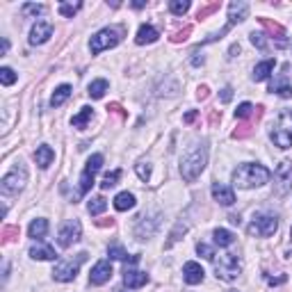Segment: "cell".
Returning <instances> with one entry per match:
<instances>
[{
	"label": "cell",
	"instance_id": "1",
	"mask_svg": "<svg viewBox=\"0 0 292 292\" xmlns=\"http://www.w3.org/2000/svg\"><path fill=\"white\" fill-rule=\"evenodd\" d=\"M206 162H208V144L206 142L192 144L181 158V176L187 183H194L206 169Z\"/></svg>",
	"mask_w": 292,
	"mask_h": 292
},
{
	"label": "cell",
	"instance_id": "2",
	"mask_svg": "<svg viewBox=\"0 0 292 292\" xmlns=\"http://www.w3.org/2000/svg\"><path fill=\"white\" fill-rule=\"evenodd\" d=\"M270 169L262 167V164H254V162H247L242 167H237L233 172V183L242 189H249V187H258V185H265L270 181Z\"/></svg>",
	"mask_w": 292,
	"mask_h": 292
},
{
	"label": "cell",
	"instance_id": "3",
	"mask_svg": "<svg viewBox=\"0 0 292 292\" xmlns=\"http://www.w3.org/2000/svg\"><path fill=\"white\" fill-rule=\"evenodd\" d=\"M270 137L279 149H290L292 146V110H281L276 121L272 124Z\"/></svg>",
	"mask_w": 292,
	"mask_h": 292
},
{
	"label": "cell",
	"instance_id": "4",
	"mask_svg": "<svg viewBox=\"0 0 292 292\" xmlns=\"http://www.w3.org/2000/svg\"><path fill=\"white\" fill-rule=\"evenodd\" d=\"M26 183H28V172H26V167L18 162L12 172H7L3 176V181H0V189H3V194H7V197H14V194L23 192Z\"/></svg>",
	"mask_w": 292,
	"mask_h": 292
},
{
	"label": "cell",
	"instance_id": "5",
	"mask_svg": "<svg viewBox=\"0 0 292 292\" xmlns=\"http://www.w3.org/2000/svg\"><path fill=\"white\" fill-rule=\"evenodd\" d=\"M119 41H121L119 28H103V30H99L94 37H91L89 51H91V55H99V53L108 51V48H114Z\"/></svg>",
	"mask_w": 292,
	"mask_h": 292
},
{
	"label": "cell",
	"instance_id": "6",
	"mask_svg": "<svg viewBox=\"0 0 292 292\" xmlns=\"http://www.w3.org/2000/svg\"><path fill=\"white\" fill-rule=\"evenodd\" d=\"M212 262H215L217 279H222V281H235L237 276H240L242 265H240V260H237L235 254H222L219 258H215Z\"/></svg>",
	"mask_w": 292,
	"mask_h": 292
},
{
	"label": "cell",
	"instance_id": "7",
	"mask_svg": "<svg viewBox=\"0 0 292 292\" xmlns=\"http://www.w3.org/2000/svg\"><path fill=\"white\" fill-rule=\"evenodd\" d=\"M87 260V254L85 251H80L76 258H69V260H62L55 265V270H53V276H55V281H62V283H69V281L76 279V274L80 272V265Z\"/></svg>",
	"mask_w": 292,
	"mask_h": 292
},
{
	"label": "cell",
	"instance_id": "8",
	"mask_svg": "<svg viewBox=\"0 0 292 292\" xmlns=\"http://www.w3.org/2000/svg\"><path fill=\"white\" fill-rule=\"evenodd\" d=\"M276 228H279V219L274 215H254L249 224V235H256V237H270L276 233Z\"/></svg>",
	"mask_w": 292,
	"mask_h": 292
},
{
	"label": "cell",
	"instance_id": "9",
	"mask_svg": "<svg viewBox=\"0 0 292 292\" xmlns=\"http://www.w3.org/2000/svg\"><path fill=\"white\" fill-rule=\"evenodd\" d=\"M80 237H82L80 222H78V219H69V222H64L60 226V231H57V245H60L62 249H69Z\"/></svg>",
	"mask_w": 292,
	"mask_h": 292
},
{
	"label": "cell",
	"instance_id": "10",
	"mask_svg": "<svg viewBox=\"0 0 292 292\" xmlns=\"http://www.w3.org/2000/svg\"><path fill=\"white\" fill-rule=\"evenodd\" d=\"M101 167H103V155H101V153H94L89 160H87L85 172H82V176H80V194H87L91 189V185H94V176L101 172Z\"/></svg>",
	"mask_w": 292,
	"mask_h": 292
},
{
	"label": "cell",
	"instance_id": "11",
	"mask_svg": "<svg viewBox=\"0 0 292 292\" xmlns=\"http://www.w3.org/2000/svg\"><path fill=\"white\" fill-rule=\"evenodd\" d=\"M276 194H285L292 187V160H283L274 172Z\"/></svg>",
	"mask_w": 292,
	"mask_h": 292
},
{
	"label": "cell",
	"instance_id": "12",
	"mask_svg": "<svg viewBox=\"0 0 292 292\" xmlns=\"http://www.w3.org/2000/svg\"><path fill=\"white\" fill-rule=\"evenodd\" d=\"M160 226V212H155L153 217L151 215H142L137 219V226H135V233H137L139 240H146L155 233V228Z\"/></svg>",
	"mask_w": 292,
	"mask_h": 292
},
{
	"label": "cell",
	"instance_id": "13",
	"mask_svg": "<svg viewBox=\"0 0 292 292\" xmlns=\"http://www.w3.org/2000/svg\"><path fill=\"white\" fill-rule=\"evenodd\" d=\"M53 37V23L51 21H37L30 30V43L39 46V43H46Z\"/></svg>",
	"mask_w": 292,
	"mask_h": 292
},
{
	"label": "cell",
	"instance_id": "14",
	"mask_svg": "<svg viewBox=\"0 0 292 292\" xmlns=\"http://www.w3.org/2000/svg\"><path fill=\"white\" fill-rule=\"evenodd\" d=\"M110 279H112L110 260H99L94 265V270H91V274H89V283L91 285H103V283H108Z\"/></svg>",
	"mask_w": 292,
	"mask_h": 292
},
{
	"label": "cell",
	"instance_id": "15",
	"mask_svg": "<svg viewBox=\"0 0 292 292\" xmlns=\"http://www.w3.org/2000/svg\"><path fill=\"white\" fill-rule=\"evenodd\" d=\"M212 199L217 203H222V206H233L235 203V192H233V187H228L224 183H212Z\"/></svg>",
	"mask_w": 292,
	"mask_h": 292
},
{
	"label": "cell",
	"instance_id": "16",
	"mask_svg": "<svg viewBox=\"0 0 292 292\" xmlns=\"http://www.w3.org/2000/svg\"><path fill=\"white\" fill-rule=\"evenodd\" d=\"M203 276H206V272H203V267L199 265V262L189 260V262H185V265H183V279H185V283L197 285V283H201V281H203Z\"/></svg>",
	"mask_w": 292,
	"mask_h": 292
},
{
	"label": "cell",
	"instance_id": "17",
	"mask_svg": "<svg viewBox=\"0 0 292 292\" xmlns=\"http://www.w3.org/2000/svg\"><path fill=\"white\" fill-rule=\"evenodd\" d=\"M247 14H249V5L242 3V0H233V3L228 5V28L245 21Z\"/></svg>",
	"mask_w": 292,
	"mask_h": 292
},
{
	"label": "cell",
	"instance_id": "18",
	"mask_svg": "<svg viewBox=\"0 0 292 292\" xmlns=\"http://www.w3.org/2000/svg\"><path fill=\"white\" fill-rule=\"evenodd\" d=\"M124 283L128 285L130 290L142 288V285L149 283V274H146V272L133 270V267H126V272H124Z\"/></svg>",
	"mask_w": 292,
	"mask_h": 292
},
{
	"label": "cell",
	"instance_id": "19",
	"mask_svg": "<svg viewBox=\"0 0 292 292\" xmlns=\"http://www.w3.org/2000/svg\"><path fill=\"white\" fill-rule=\"evenodd\" d=\"M53 160H55V151L51 149L48 144H41V146H37V151H35V162L39 164L41 169H48L53 164Z\"/></svg>",
	"mask_w": 292,
	"mask_h": 292
},
{
	"label": "cell",
	"instance_id": "20",
	"mask_svg": "<svg viewBox=\"0 0 292 292\" xmlns=\"http://www.w3.org/2000/svg\"><path fill=\"white\" fill-rule=\"evenodd\" d=\"M274 66H276L274 60H265V62H260V64H256V69H254V80H256V82L267 80V78L272 76V71H274Z\"/></svg>",
	"mask_w": 292,
	"mask_h": 292
},
{
	"label": "cell",
	"instance_id": "21",
	"mask_svg": "<svg viewBox=\"0 0 292 292\" xmlns=\"http://www.w3.org/2000/svg\"><path fill=\"white\" fill-rule=\"evenodd\" d=\"M30 256L35 258V260H55V258H57L55 249H53V247H48V245H37V247H32V249H30Z\"/></svg>",
	"mask_w": 292,
	"mask_h": 292
},
{
	"label": "cell",
	"instance_id": "22",
	"mask_svg": "<svg viewBox=\"0 0 292 292\" xmlns=\"http://www.w3.org/2000/svg\"><path fill=\"white\" fill-rule=\"evenodd\" d=\"M114 208L119 212H126V210H130V208H135V194H130V192H119L114 197Z\"/></svg>",
	"mask_w": 292,
	"mask_h": 292
},
{
	"label": "cell",
	"instance_id": "23",
	"mask_svg": "<svg viewBox=\"0 0 292 292\" xmlns=\"http://www.w3.org/2000/svg\"><path fill=\"white\" fill-rule=\"evenodd\" d=\"M158 30H155L153 26H142L137 30V37H135V41L139 43V46H144V43H153L155 39H158Z\"/></svg>",
	"mask_w": 292,
	"mask_h": 292
},
{
	"label": "cell",
	"instance_id": "24",
	"mask_svg": "<svg viewBox=\"0 0 292 292\" xmlns=\"http://www.w3.org/2000/svg\"><path fill=\"white\" fill-rule=\"evenodd\" d=\"M46 233H48V222L46 219H41V217L35 219V222L30 224V228H28V235H30L32 240H41Z\"/></svg>",
	"mask_w": 292,
	"mask_h": 292
},
{
	"label": "cell",
	"instance_id": "25",
	"mask_svg": "<svg viewBox=\"0 0 292 292\" xmlns=\"http://www.w3.org/2000/svg\"><path fill=\"white\" fill-rule=\"evenodd\" d=\"M91 116H94V110H91V108H82V110L71 119V126H73V128H80V130L87 128V124H89Z\"/></svg>",
	"mask_w": 292,
	"mask_h": 292
},
{
	"label": "cell",
	"instance_id": "26",
	"mask_svg": "<svg viewBox=\"0 0 292 292\" xmlns=\"http://www.w3.org/2000/svg\"><path fill=\"white\" fill-rule=\"evenodd\" d=\"M71 96V85H60L55 91H53V99H51V105L53 108H60L66 99Z\"/></svg>",
	"mask_w": 292,
	"mask_h": 292
},
{
	"label": "cell",
	"instance_id": "27",
	"mask_svg": "<svg viewBox=\"0 0 292 292\" xmlns=\"http://www.w3.org/2000/svg\"><path fill=\"white\" fill-rule=\"evenodd\" d=\"M260 23H262V26L267 28V32H270L272 37H276V39H279V46H285V41H283V37H285V30H283V28L279 26V23H272L270 18H260Z\"/></svg>",
	"mask_w": 292,
	"mask_h": 292
},
{
	"label": "cell",
	"instance_id": "28",
	"mask_svg": "<svg viewBox=\"0 0 292 292\" xmlns=\"http://www.w3.org/2000/svg\"><path fill=\"white\" fill-rule=\"evenodd\" d=\"M212 240H215L217 247H231L233 245V233L226 231V228H215V233H212Z\"/></svg>",
	"mask_w": 292,
	"mask_h": 292
},
{
	"label": "cell",
	"instance_id": "29",
	"mask_svg": "<svg viewBox=\"0 0 292 292\" xmlns=\"http://www.w3.org/2000/svg\"><path fill=\"white\" fill-rule=\"evenodd\" d=\"M105 91H108V80H103V78H99V80H94L89 85V96L91 99H103Z\"/></svg>",
	"mask_w": 292,
	"mask_h": 292
},
{
	"label": "cell",
	"instance_id": "30",
	"mask_svg": "<svg viewBox=\"0 0 292 292\" xmlns=\"http://www.w3.org/2000/svg\"><path fill=\"white\" fill-rule=\"evenodd\" d=\"M105 208H108V201H105L103 197H91L89 203H87V210H89V215H101Z\"/></svg>",
	"mask_w": 292,
	"mask_h": 292
},
{
	"label": "cell",
	"instance_id": "31",
	"mask_svg": "<svg viewBox=\"0 0 292 292\" xmlns=\"http://www.w3.org/2000/svg\"><path fill=\"white\" fill-rule=\"evenodd\" d=\"M119 178H121V169H114V172H108L103 176V183H101V187L103 189H110V187H114L116 183H119Z\"/></svg>",
	"mask_w": 292,
	"mask_h": 292
},
{
	"label": "cell",
	"instance_id": "32",
	"mask_svg": "<svg viewBox=\"0 0 292 292\" xmlns=\"http://www.w3.org/2000/svg\"><path fill=\"white\" fill-rule=\"evenodd\" d=\"M0 82H3L5 87L14 85V82H16V73H14V69H9V66H3V69H0Z\"/></svg>",
	"mask_w": 292,
	"mask_h": 292
},
{
	"label": "cell",
	"instance_id": "33",
	"mask_svg": "<svg viewBox=\"0 0 292 292\" xmlns=\"http://www.w3.org/2000/svg\"><path fill=\"white\" fill-rule=\"evenodd\" d=\"M169 9H172V14H176V16H183V14L189 9V3L187 0H172V3H169Z\"/></svg>",
	"mask_w": 292,
	"mask_h": 292
},
{
	"label": "cell",
	"instance_id": "34",
	"mask_svg": "<svg viewBox=\"0 0 292 292\" xmlns=\"http://www.w3.org/2000/svg\"><path fill=\"white\" fill-rule=\"evenodd\" d=\"M46 12V5H35V3H26L23 5V14L26 16H37V14Z\"/></svg>",
	"mask_w": 292,
	"mask_h": 292
},
{
	"label": "cell",
	"instance_id": "35",
	"mask_svg": "<svg viewBox=\"0 0 292 292\" xmlns=\"http://www.w3.org/2000/svg\"><path fill=\"white\" fill-rule=\"evenodd\" d=\"M80 7H82V3H62L60 5V14H62V16H69L71 18Z\"/></svg>",
	"mask_w": 292,
	"mask_h": 292
},
{
	"label": "cell",
	"instance_id": "36",
	"mask_svg": "<svg viewBox=\"0 0 292 292\" xmlns=\"http://www.w3.org/2000/svg\"><path fill=\"white\" fill-rule=\"evenodd\" d=\"M108 256L114 258V260H126V258H128L126 249H124V247H119V245H110L108 247Z\"/></svg>",
	"mask_w": 292,
	"mask_h": 292
},
{
	"label": "cell",
	"instance_id": "37",
	"mask_svg": "<svg viewBox=\"0 0 292 292\" xmlns=\"http://www.w3.org/2000/svg\"><path fill=\"white\" fill-rule=\"evenodd\" d=\"M254 105H251V103H240V105H237V110H235V116H237V119H247V116H251V114H254Z\"/></svg>",
	"mask_w": 292,
	"mask_h": 292
},
{
	"label": "cell",
	"instance_id": "38",
	"mask_svg": "<svg viewBox=\"0 0 292 292\" xmlns=\"http://www.w3.org/2000/svg\"><path fill=\"white\" fill-rule=\"evenodd\" d=\"M197 254L203 256L206 260H215V251H212V247L203 245V242H199V245H197Z\"/></svg>",
	"mask_w": 292,
	"mask_h": 292
},
{
	"label": "cell",
	"instance_id": "39",
	"mask_svg": "<svg viewBox=\"0 0 292 292\" xmlns=\"http://www.w3.org/2000/svg\"><path fill=\"white\" fill-rule=\"evenodd\" d=\"M135 172H137V176L142 178V181H149L151 178V164L149 162H139L137 167H135Z\"/></svg>",
	"mask_w": 292,
	"mask_h": 292
},
{
	"label": "cell",
	"instance_id": "40",
	"mask_svg": "<svg viewBox=\"0 0 292 292\" xmlns=\"http://www.w3.org/2000/svg\"><path fill=\"white\" fill-rule=\"evenodd\" d=\"M251 43H254L256 48H260V51H265V48H267L265 35H260V32H251Z\"/></svg>",
	"mask_w": 292,
	"mask_h": 292
},
{
	"label": "cell",
	"instance_id": "41",
	"mask_svg": "<svg viewBox=\"0 0 292 292\" xmlns=\"http://www.w3.org/2000/svg\"><path fill=\"white\" fill-rule=\"evenodd\" d=\"M215 9H219V3H212V5H206V7H201V9H199L197 18H199V21H201V18H206V16H208V14H212V12H215Z\"/></svg>",
	"mask_w": 292,
	"mask_h": 292
},
{
	"label": "cell",
	"instance_id": "42",
	"mask_svg": "<svg viewBox=\"0 0 292 292\" xmlns=\"http://www.w3.org/2000/svg\"><path fill=\"white\" fill-rule=\"evenodd\" d=\"M189 32H192V28L187 26V28H185L183 32H176V35L172 37V41H174V43H178V41H185V39H187V35H189Z\"/></svg>",
	"mask_w": 292,
	"mask_h": 292
},
{
	"label": "cell",
	"instance_id": "43",
	"mask_svg": "<svg viewBox=\"0 0 292 292\" xmlns=\"http://www.w3.org/2000/svg\"><path fill=\"white\" fill-rule=\"evenodd\" d=\"M12 235H18V228H16V226H7V228H5V231H3L5 242H9V240H12Z\"/></svg>",
	"mask_w": 292,
	"mask_h": 292
},
{
	"label": "cell",
	"instance_id": "44",
	"mask_svg": "<svg viewBox=\"0 0 292 292\" xmlns=\"http://www.w3.org/2000/svg\"><path fill=\"white\" fill-rule=\"evenodd\" d=\"M274 94L283 96V99H292V87H290V85H285V87H281V89H276Z\"/></svg>",
	"mask_w": 292,
	"mask_h": 292
},
{
	"label": "cell",
	"instance_id": "45",
	"mask_svg": "<svg viewBox=\"0 0 292 292\" xmlns=\"http://www.w3.org/2000/svg\"><path fill=\"white\" fill-rule=\"evenodd\" d=\"M231 99H233V89L231 87H224L222 89V103H228Z\"/></svg>",
	"mask_w": 292,
	"mask_h": 292
},
{
	"label": "cell",
	"instance_id": "46",
	"mask_svg": "<svg viewBox=\"0 0 292 292\" xmlns=\"http://www.w3.org/2000/svg\"><path fill=\"white\" fill-rule=\"evenodd\" d=\"M267 283L270 285H281V283H285V276H267Z\"/></svg>",
	"mask_w": 292,
	"mask_h": 292
},
{
	"label": "cell",
	"instance_id": "47",
	"mask_svg": "<svg viewBox=\"0 0 292 292\" xmlns=\"http://www.w3.org/2000/svg\"><path fill=\"white\" fill-rule=\"evenodd\" d=\"M194 119H197V112L192 110V112H187V114H185V119H183V121H185V124H192Z\"/></svg>",
	"mask_w": 292,
	"mask_h": 292
},
{
	"label": "cell",
	"instance_id": "48",
	"mask_svg": "<svg viewBox=\"0 0 292 292\" xmlns=\"http://www.w3.org/2000/svg\"><path fill=\"white\" fill-rule=\"evenodd\" d=\"M203 62H206V60H203V55H201V57H199V55H194V57H192V64H194V66L203 64Z\"/></svg>",
	"mask_w": 292,
	"mask_h": 292
},
{
	"label": "cell",
	"instance_id": "49",
	"mask_svg": "<svg viewBox=\"0 0 292 292\" xmlns=\"http://www.w3.org/2000/svg\"><path fill=\"white\" fill-rule=\"evenodd\" d=\"M208 96V87H199V99H206Z\"/></svg>",
	"mask_w": 292,
	"mask_h": 292
},
{
	"label": "cell",
	"instance_id": "50",
	"mask_svg": "<svg viewBox=\"0 0 292 292\" xmlns=\"http://www.w3.org/2000/svg\"><path fill=\"white\" fill-rule=\"evenodd\" d=\"M235 53H240V46H237V43H233V46H231V57H235Z\"/></svg>",
	"mask_w": 292,
	"mask_h": 292
},
{
	"label": "cell",
	"instance_id": "51",
	"mask_svg": "<svg viewBox=\"0 0 292 292\" xmlns=\"http://www.w3.org/2000/svg\"><path fill=\"white\" fill-rule=\"evenodd\" d=\"M228 219H231V224H237V226H240V215H231Z\"/></svg>",
	"mask_w": 292,
	"mask_h": 292
},
{
	"label": "cell",
	"instance_id": "52",
	"mask_svg": "<svg viewBox=\"0 0 292 292\" xmlns=\"http://www.w3.org/2000/svg\"><path fill=\"white\" fill-rule=\"evenodd\" d=\"M7 48H9V41H7V39H3V55L7 53Z\"/></svg>",
	"mask_w": 292,
	"mask_h": 292
},
{
	"label": "cell",
	"instance_id": "53",
	"mask_svg": "<svg viewBox=\"0 0 292 292\" xmlns=\"http://www.w3.org/2000/svg\"><path fill=\"white\" fill-rule=\"evenodd\" d=\"M290 237H292V228H290Z\"/></svg>",
	"mask_w": 292,
	"mask_h": 292
},
{
	"label": "cell",
	"instance_id": "54",
	"mask_svg": "<svg viewBox=\"0 0 292 292\" xmlns=\"http://www.w3.org/2000/svg\"><path fill=\"white\" fill-rule=\"evenodd\" d=\"M228 292H237V290H228Z\"/></svg>",
	"mask_w": 292,
	"mask_h": 292
}]
</instances>
